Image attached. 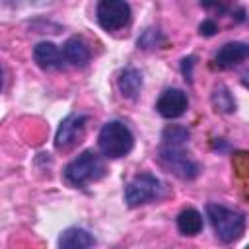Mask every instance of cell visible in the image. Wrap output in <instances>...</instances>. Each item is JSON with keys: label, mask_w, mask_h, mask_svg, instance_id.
Masks as SVG:
<instances>
[{"label": "cell", "mask_w": 249, "mask_h": 249, "mask_svg": "<svg viewBox=\"0 0 249 249\" xmlns=\"http://www.w3.org/2000/svg\"><path fill=\"white\" fill-rule=\"evenodd\" d=\"M249 58V45L247 43H226L218 53H216V64L220 68H233L241 64L243 60Z\"/></svg>", "instance_id": "cell-9"}, {"label": "cell", "mask_w": 249, "mask_h": 249, "mask_svg": "<svg viewBox=\"0 0 249 249\" xmlns=\"http://www.w3.org/2000/svg\"><path fill=\"white\" fill-rule=\"evenodd\" d=\"M105 175V163L95 152H84L74 161L68 163L64 177L74 187H84L91 181H97Z\"/></svg>", "instance_id": "cell-2"}, {"label": "cell", "mask_w": 249, "mask_h": 249, "mask_svg": "<svg viewBox=\"0 0 249 249\" xmlns=\"http://www.w3.org/2000/svg\"><path fill=\"white\" fill-rule=\"evenodd\" d=\"M99 150L103 152L105 158H111V160H117V158H123L126 156L130 150H132V144H134V138L130 134V130L119 123V121H109L103 124V128L99 130Z\"/></svg>", "instance_id": "cell-1"}, {"label": "cell", "mask_w": 249, "mask_h": 249, "mask_svg": "<svg viewBox=\"0 0 249 249\" xmlns=\"http://www.w3.org/2000/svg\"><path fill=\"white\" fill-rule=\"evenodd\" d=\"M193 56H189V58H183V74H185V78L187 80H191V68H193Z\"/></svg>", "instance_id": "cell-19"}, {"label": "cell", "mask_w": 249, "mask_h": 249, "mask_svg": "<svg viewBox=\"0 0 249 249\" xmlns=\"http://www.w3.org/2000/svg\"><path fill=\"white\" fill-rule=\"evenodd\" d=\"M160 195H161V183H160V179H156L150 173L136 175L124 189V200L130 208L146 204V202L158 198Z\"/></svg>", "instance_id": "cell-4"}, {"label": "cell", "mask_w": 249, "mask_h": 249, "mask_svg": "<svg viewBox=\"0 0 249 249\" xmlns=\"http://www.w3.org/2000/svg\"><path fill=\"white\" fill-rule=\"evenodd\" d=\"M58 245L60 247H68V249H76V247L84 249V247L95 245V237L91 233H88L86 230H82V228H70L60 235Z\"/></svg>", "instance_id": "cell-12"}, {"label": "cell", "mask_w": 249, "mask_h": 249, "mask_svg": "<svg viewBox=\"0 0 249 249\" xmlns=\"http://www.w3.org/2000/svg\"><path fill=\"white\" fill-rule=\"evenodd\" d=\"M200 4L206 10H212L218 14H228L233 8V0H200Z\"/></svg>", "instance_id": "cell-17"}, {"label": "cell", "mask_w": 249, "mask_h": 249, "mask_svg": "<svg viewBox=\"0 0 249 249\" xmlns=\"http://www.w3.org/2000/svg\"><path fill=\"white\" fill-rule=\"evenodd\" d=\"M142 88V74L136 68H124L119 76V89L124 97L136 99Z\"/></svg>", "instance_id": "cell-13"}, {"label": "cell", "mask_w": 249, "mask_h": 249, "mask_svg": "<svg viewBox=\"0 0 249 249\" xmlns=\"http://www.w3.org/2000/svg\"><path fill=\"white\" fill-rule=\"evenodd\" d=\"M206 214L210 218V224L216 231V235L230 243V241H235L243 230H245V218L243 214L239 212H233L226 206H220V204H208L206 206Z\"/></svg>", "instance_id": "cell-3"}, {"label": "cell", "mask_w": 249, "mask_h": 249, "mask_svg": "<svg viewBox=\"0 0 249 249\" xmlns=\"http://www.w3.org/2000/svg\"><path fill=\"white\" fill-rule=\"evenodd\" d=\"M177 228L183 235H196L202 230V216L195 208H187L177 216Z\"/></svg>", "instance_id": "cell-14"}, {"label": "cell", "mask_w": 249, "mask_h": 249, "mask_svg": "<svg viewBox=\"0 0 249 249\" xmlns=\"http://www.w3.org/2000/svg\"><path fill=\"white\" fill-rule=\"evenodd\" d=\"M33 58L41 68H60L62 66V53L56 45L49 41H41L33 49Z\"/></svg>", "instance_id": "cell-10"}, {"label": "cell", "mask_w": 249, "mask_h": 249, "mask_svg": "<svg viewBox=\"0 0 249 249\" xmlns=\"http://www.w3.org/2000/svg\"><path fill=\"white\" fill-rule=\"evenodd\" d=\"M62 56H64L66 62H70L74 66H86L89 62V49H88V45L82 39L72 37V39H68L64 43Z\"/></svg>", "instance_id": "cell-11"}, {"label": "cell", "mask_w": 249, "mask_h": 249, "mask_svg": "<svg viewBox=\"0 0 249 249\" xmlns=\"http://www.w3.org/2000/svg\"><path fill=\"white\" fill-rule=\"evenodd\" d=\"M97 21L107 31L123 29L130 21V6L124 0H99Z\"/></svg>", "instance_id": "cell-5"}, {"label": "cell", "mask_w": 249, "mask_h": 249, "mask_svg": "<svg viewBox=\"0 0 249 249\" xmlns=\"http://www.w3.org/2000/svg\"><path fill=\"white\" fill-rule=\"evenodd\" d=\"M241 84H243V86H245V88H249V70H247V72H243V74H241Z\"/></svg>", "instance_id": "cell-20"}, {"label": "cell", "mask_w": 249, "mask_h": 249, "mask_svg": "<svg viewBox=\"0 0 249 249\" xmlns=\"http://www.w3.org/2000/svg\"><path fill=\"white\" fill-rule=\"evenodd\" d=\"M86 123H88V117L86 115H68L58 132H56V138H54V144L58 150H68L72 144L78 142V138L84 134V128H86Z\"/></svg>", "instance_id": "cell-7"}, {"label": "cell", "mask_w": 249, "mask_h": 249, "mask_svg": "<svg viewBox=\"0 0 249 249\" xmlns=\"http://www.w3.org/2000/svg\"><path fill=\"white\" fill-rule=\"evenodd\" d=\"M216 31H218V27H216V23H214V21L206 19V21H202V23H200V33H202V35L210 37V35H214Z\"/></svg>", "instance_id": "cell-18"}, {"label": "cell", "mask_w": 249, "mask_h": 249, "mask_svg": "<svg viewBox=\"0 0 249 249\" xmlns=\"http://www.w3.org/2000/svg\"><path fill=\"white\" fill-rule=\"evenodd\" d=\"M187 105H189V101H187L185 91H181V89H165L160 95V99L156 103V109L165 119H177V117H181L185 113Z\"/></svg>", "instance_id": "cell-8"}, {"label": "cell", "mask_w": 249, "mask_h": 249, "mask_svg": "<svg viewBox=\"0 0 249 249\" xmlns=\"http://www.w3.org/2000/svg\"><path fill=\"white\" fill-rule=\"evenodd\" d=\"M160 163L169 173L181 177V179H195L198 175V163L193 161L185 152H181L177 146H169L161 150Z\"/></svg>", "instance_id": "cell-6"}, {"label": "cell", "mask_w": 249, "mask_h": 249, "mask_svg": "<svg viewBox=\"0 0 249 249\" xmlns=\"http://www.w3.org/2000/svg\"><path fill=\"white\" fill-rule=\"evenodd\" d=\"M189 138V130L183 126H167L163 130V140L167 146H179Z\"/></svg>", "instance_id": "cell-16"}, {"label": "cell", "mask_w": 249, "mask_h": 249, "mask_svg": "<svg viewBox=\"0 0 249 249\" xmlns=\"http://www.w3.org/2000/svg\"><path fill=\"white\" fill-rule=\"evenodd\" d=\"M212 103H214L216 111H220V113H233V111H235V101H233V97L230 95V91H228L226 86L214 88Z\"/></svg>", "instance_id": "cell-15"}]
</instances>
